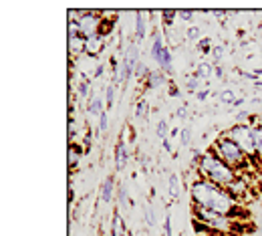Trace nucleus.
Segmentation results:
<instances>
[{"label":"nucleus","mask_w":262,"mask_h":236,"mask_svg":"<svg viewBox=\"0 0 262 236\" xmlns=\"http://www.w3.org/2000/svg\"><path fill=\"white\" fill-rule=\"evenodd\" d=\"M192 194V202L198 208L216 212V214H224V216H236L240 214V208L236 206V198L230 194L226 188H220L216 184H212L210 180H198L190 188Z\"/></svg>","instance_id":"nucleus-1"},{"label":"nucleus","mask_w":262,"mask_h":236,"mask_svg":"<svg viewBox=\"0 0 262 236\" xmlns=\"http://www.w3.org/2000/svg\"><path fill=\"white\" fill-rule=\"evenodd\" d=\"M198 169H200V174H204L206 180H210L212 184H216L220 188H228L240 178L224 160H220L216 156V152L212 147L198 158Z\"/></svg>","instance_id":"nucleus-2"},{"label":"nucleus","mask_w":262,"mask_h":236,"mask_svg":"<svg viewBox=\"0 0 262 236\" xmlns=\"http://www.w3.org/2000/svg\"><path fill=\"white\" fill-rule=\"evenodd\" d=\"M212 149H214L216 156H218L220 160H224V162H226L238 176H240V169H246L248 166H250V158L240 149L238 143H234V141H232L230 137H226L224 134L214 141Z\"/></svg>","instance_id":"nucleus-3"},{"label":"nucleus","mask_w":262,"mask_h":236,"mask_svg":"<svg viewBox=\"0 0 262 236\" xmlns=\"http://www.w3.org/2000/svg\"><path fill=\"white\" fill-rule=\"evenodd\" d=\"M194 214H196V218L202 224H206L216 234H228V232H232L236 228V224H238L230 216L216 214V212H210V210H204V208H198V206H194Z\"/></svg>","instance_id":"nucleus-4"},{"label":"nucleus","mask_w":262,"mask_h":236,"mask_svg":"<svg viewBox=\"0 0 262 236\" xmlns=\"http://www.w3.org/2000/svg\"><path fill=\"white\" fill-rule=\"evenodd\" d=\"M224 135L230 137L234 143H238L240 149L248 158L256 160V149H254V141H252V125L250 123H236L234 127H230L228 132H224Z\"/></svg>","instance_id":"nucleus-5"},{"label":"nucleus","mask_w":262,"mask_h":236,"mask_svg":"<svg viewBox=\"0 0 262 236\" xmlns=\"http://www.w3.org/2000/svg\"><path fill=\"white\" fill-rule=\"evenodd\" d=\"M71 14L77 16V23H79V31H81V36L83 38H89V36H95V34L101 33V25H103V18L95 14V12H73Z\"/></svg>","instance_id":"nucleus-6"},{"label":"nucleus","mask_w":262,"mask_h":236,"mask_svg":"<svg viewBox=\"0 0 262 236\" xmlns=\"http://www.w3.org/2000/svg\"><path fill=\"white\" fill-rule=\"evenodd\" d=\"M151 57L156 63H160L162 71L171 73L173 71V63H171V53L164 45V38L160 33H154V45H151Z\"/></svg>","instance_id":"nucleus-7"},{"label":"nucleus","mask_w":262,"mask_h":236,"mask_svg":"<svg viewBox=\"0 0 262 236\" xmlns=\"http://www.w3.org/2000/svg\"><path fill=\"white\" fill-rule=\"evenodd\" d=\"M105 42H107V38H105L103 34H95V36L85 38V55H89V57H99V55L103 53V49H105Z\"/></svg>","instance_id":"nucleus-8"},{"label":"nucleus","mask_w":262,"mask_h":236,"mask_svg":"<svg viewBox=\"0 0 262 236\" xmlns=\"http://www.w3.org/2000/svg\"><path fill=\"white\" fill-rule=\"evenodd\" d=\"M127 160H129L127 143H125V139H119V141H117V147H115V169H117V171L125 169Z\"/></svg>","instance_id":"nucleus-9"},{"label":"nucleus","mask_w":262,"mask_h":236,"mask_svg":"<svg viewBox=\"0 0 262 236\" xmlns=\"http://www.w3.org/2000/svg\"><path fill=\"white\" fill-rule=\"evenodd\" d=\"M145 14H147V12H143V10L135 12V40H137V42H141V40L145 38V33H147Z\"/></svg>","instance_id":"nucleus-10"},{"label":"nucleus","mask_w":262,"mask_h":236,"mask_svg":"<svg viewBox=\"0 0 262 236\" xmlns=\"http://www.w3.org/2000/svg\"><path fill=\"white\" fill-rule=\"evenodd\" d=\"M113 186H115L113 178L107 176V178L103 180V184H101V190H99V198H101V202H105V204L111 202V198H113Z\"/></svg>","instance_id":"nucleus-11"},{"label":"nucleus","mask_w":262,"mask_h":236,"mask_svg":"<svg viewBox=\"0 0 262 236\" xmlns=\"http://www.w3.org/2000/svg\"><path fill=\"white\" fill-rule=\"evenodd\" d=\"M165 83V77L162 71H151V73H147V77H145V87L147 89H158V87H162Z\"/></svg>","instance_id":"nucleus-12"},{"label":"nucleus","mask_w":262,"mask_h":236,"mask_svg":"<svg viewBox=\"0 0 262 236\" xmlns=\"http://www.w3.org/2000/svg\"><path fill=\"white\" fill-rule=\"evenodd\" d=\"M105 109H103V101H101V95L93 93L91 99H89V105H87V113L89 117H95V115H101Z\"/></svg>","instance_id":"nucleus-13"},{"label":"nucleus","mask_w":262,"mask_h":236,"mask_svg":"<svg viewBox=\"0 0 262 236\" xmlns=\"http://www.w3.org/2000/svg\"><path fill=\"white\" fill-rule=\"evenodd\" d=\"M252 141H254V149H256V160H262V125L260 123H252Z\"/></svg>","instance_id":"nucleus-14"},{"label":"nucleus","mask_w":262,"mask_h":236,"mask_svg":"<svg viewBox=\"0 0 262 236\" xmlns=\"http://www.w3.org/2000/svg\"><path fill=\"white\" fill-rule=\"evenodd\" d=\"M111 230L113 236H125V222H123V216L119 210L113 212V222H111Z\"/></svg>","instance_id":"nucleus-15"},{"label":"nucleus","mask_w":262,"mask_h":236,"mask_svg":"<svg viewBox=\"0 0 262 236\" xmlns=\"http://www.w3.org/2000/svg\"><path fill=\"white\" fill-rule=\"evenodd\" d=\"M69 53H71V57H79L81 53H85V38L83 36L69 38Z\"/></svg>","instance_id":"nucleus-16"},{"label":"nucleus","mask_w":262,"mask_h":236,"mask_svg":"<svg viewBox=\"0 0 262 236\" xmlns=\"http://www.w3.org/2000/svg\"><path fill=\"white\" fill-rule=\"evenodd\" d=\"M115 91H117V83L111 81L107 85V91H105V109H111L113 103H115Z\"/></svg>","instance_id":"nucleus-17"},{"label":"nucleus","mask_w":262,"mask_h":236,"mask_svg":"<svg viewBox=\"0 0 262 236\" xmlns=\"http://www.w3.org/2000/svg\"><path fill=\"white\" fill-rule=\"evenodd\" d=\"M117 200H119V208H129V196H127V188L125 186H119L117 190Z\"/></svg>","instance_id":"nucleus-18"},{"label":"nucleus","mask_w":262,"mask_h":236,"mask_svg":"<svg viewBox=\"0 0 262 236\" xmlns=\"http://www.w3.org/2000/svg\"><path fill=\"white\" fill-rule=\"evenodd\" d=\"M143 212H145V222H147V226H156V224H158V218H156V212H154L151 204H145Z\"/></svg>","instance_id":"nucleus-19"},{"label":"nucleus","mask_w":262,"mask_h":236,"mask_svg":"<svg viewBox=\"0 0 262 236\" xmlns=\"http://www.w3.org/2000/svg\"><path fill=\"white\" fill-rule=\"evenodd\" d=\"M220 101L228 103V105H234V103L238 101V99H236V93H234L232 89H224V91L220 93Z\"/></svg>","instance_id":"nucleus-20"},{"label":"nucleus","mask_w":262,"mask_h":236,"mask_svg":"<svg viewBox=\"0 0 262 236\" xmlns=\"http://www.w3.org/2000/svg\"><path fill=\"white\" fill-rule=\"evenodd\" d=\"M212 71H214V69L210 67L208 63H202V65H198L196 67V73H198V77H200V79H208V77L212 75Z\"/></svg>","instance_id":"nucleus-21"},{"label":"nucleus","mask_w":262,"mask_h":236,"mask_svg":"<svg viewBox=\"0 0 262 236\" xmlns=\"http://www.w3.org/2000/svg\"><path fill=\"white\" fill-rule=\"evenodd\" d=\"M169 194H171V198H178V194H180V190H178V176L176 174L169 176Z\"/></svg>","instance_id":"nucleus-22"},{"label":"nucleus","mask_w":262,"mask_h":236,"mask_svg":"<svg viewBox=\"0 0 262 236\" xmlns=\"http://www.w3.org/2000/svg\"><path fill=\"white\" fill-rule=\"evenodd\" d=\"M167 132H169V127H167V121H165V119H162V121L158 123V130H156V134H158V137H162V141H164V139H167Z\"/></svg>","instance_id":"nucleus-23"},{"label":"nucleus","mask_w":262,"mask_h":236,"mask_svg":"<svg viewBox=\"0 0 262 236\" xmlns=\"http://www.w3.org/2000/svg\"><path fill=\"white\" fill-rule=\"evenodd\" d=\"M107 125H109V119H107V109L99 115V134H105L107 132Z\"/></svg>","instance_id":"nucleus-24"},{"label":"nucleus","mask_w":262,"mask_h":236,"mask_svg":"<svg viewBox=\"0 0 262 236\" xmlns=\"http://www.w3.org/2000/svg\"><path fill=\"white\" fill-rule=\"evenodd\" d=\"M145 115H147V101L141 99L135 107V117H145Z\"/></svg>","instance_id":"nucleus-25"},{"label":"nucleus","mask_w":262,"mask_h":236,"mask_svg":"<svg viewBox=\"0 0 262 236\" xmlns=\"http://www.w3.org/2000/svg\"><path fill=\"white\" fill-rule=\"evenodd\" d=\"M198 85H200V77L198 75L188 77V81H186V89L188 91H198Z\"/></svg>","instance_id":"nucleus-26"},{"label":"nucleus","mask_w":262,"mask_h":236,"mask_svg":"<svg viewBox=\"0 0 262 236\" xmlns=\"http://www.w3.org/2000/svg\"><path fill=\"white\" fill-rule=\"evenodd\" d=\"M210 45H212V38H208V36H204V38L198 40V49H200L202 53H208V51H210Z\"/></svg>","instance_id":"nucleus-27"},{"label":"nucleus","mask_w":262,"mask_h":236,"mask_svg":"<svg viewBox=\"0 0 262 236\" xmlns=\"http://www.w3.org/2000/svg\"><path fill=\"white\" fill-rule=\"evenodd\" d=\"M190 139H192V130L184 127L182 130V145H190Z\"/></svg>","instance_id":"nucleus-28"},{"label":"nucleus","mask_w":262,"mask_h":236,"mask_svg":"<svg viewBox=\"0 0 262 236\" xmlns=\"http://www.w3.org/2000/svg\"><path fill=\"white\" fill-rule=\"evenodd\" d=\"M79 95L81 97H89V81L87 79H83V83L79 85Z\"/></svg>","instance_id":"nucleus-29"},{"label":"nucleus","mask_w":262,"mask_h":236,"mask_svg":"<svg viewBox=\"0 0 262 236\" xmlns=\"http://www.w3.org/2000/svg\"><path fill=\"white\" fill-rule=\"evenodd\" d=\"M176 14H178L176 10H164V12H162V16H164V23H165V25H171V23H173V16H176Z\"/></svg>","instance_id":"nucleus-30"},{"label":"nucleus","mask_w":262,"mask_h":236,"mask_svg":"<svg viewBox=\"0 0 262 236\" xmlns=\"http://www.w3.org/2000/svg\"><path fill=\"white\" fill-rule=\"evenodd\" d=\"M178 16H180L182 20H192L194 10H178Z\"/></svg>","instance_id":"nucleus-31"},{"label":"nucleus","mask_w":262,"mask_h":236,"mask_svg":"<svg viewBox=\"0 0 262 236\" xmlns=\"http://www.w3.org/2000/svg\"><path fill=\"white\" fill-rule=\"evenodd\" d=\"M212 55H214V59H222V55H224V47H222V45L212 47Z\"/></svg>","instance_id":"nucleus-32"},{"label":"nucleus","mask_w":262,"mask_h":236,"mask_svg":"<svg viewBox=\"0 0 262 236\" xmlns=\"http://www.w3.org/2000/svg\"><path fill=\"white\" fill-rule=\"evenodd\" d=\"M69 162H71V166H75V164L79 162V154H77L73 147H69Z\"/></svg>","instance_id":"nucleus-33"},{"label":"nucleus","mask_w":262,"mask_h":236,"mask_svg":"<svg viewBox=\"0 0 262 236\" xmlns=\"http://www.w3.org/2000/svg\"><path fill=\"white\" fill-rule=\"evenodd\" d=\"M164 232H165V236H171V218H169V214L165 216V220H164Z\"/></svg>","instance_id":"nucleus-34"},{"label":"nucleus","mask_w":262,"mask_h":236,"mask_svg":"<svg viewBox=\"0 0 262 236\" xmlns=\"http://www.w3.org/2000/svg\"><path fill=\"white\" fill-rule=\"evenodd\" d=\"M200 29H198V27H192V29H190V31H188V38H192V40H194V38H200Z\"/></svg>","instance_id":"nucleus-35"},{"label":"nucleus","mask_w":262,"mask_h":236,"mask_svg":"<svg viewBox=\"0 0 262 236\" xmlns=\"http://www.w3.org/2000/svg\"><path fill=\"white\" fill-rule=\"evenodd\" d=\"M208 93H210V91H208V89H200V91H198V93H196L198 101H204V99H206V97H208Z\"/></svg>","instance_id":"nucleus-36"},{"label":"nucleus","mask_w":262,"mask_h":236,"mask_svg":"<svg viewBox=\"0 0 262 236\" xmlns=\"http://www.w3.org/2000/svg\"><path fill=\"white\" fill-rule=\"evenodd\" d=\"M164 149L165 152H171V141H169V137L164 139Z\"/></svg>","instance_id":"nucleus-37"},{"label":"nucleus","mask_w":262,"mask_h":236,"mask_svg":"<svg viewBox=\"0 0 262 236\" xmlns=\"http://www.w3.org/2000/svg\"><path fill=\"white\" fill-rule=\"evenodd\" d=\"M101 75H103V65H97V69H95V73H93V77H101Z\"/></svg>","instance_id":"nucleus-38"},{"label":"nucleus","mask_w":262,"mask_h":236,"mask_svg":"<svg viewBox=\"0 0 262 236\" xmlns=\"http://www.w3.org/2000/svg\"><path fill=\"white\" fill-rule=\"evenodd\" d=\"M260 125H262V117H260Z\"/></svg>","instance_id":"nucleus-39"}]
</instances>
